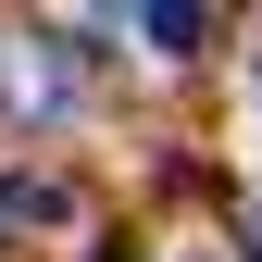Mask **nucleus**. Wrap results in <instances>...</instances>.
I'll return each mask as SVG.
<instances>
[{
	"label": "nucleus",
	"mask_w": 262,
	"mask_h": 262,
	"mask_svg": "<svg viewBox=\"0 0 262 262\" xmlns=\"http://www.w3.org/2000/svg\"><path fill=\"white\" fill-rule=\"evenodd\" d=\"M0 88H13V113H62L75 100V62H62L50 38H13L0 50Z\"/></svg>",
	"instance_id": "obj_1"
},
{
	"label": "nucleus",
	"mask_w": 262,
	"mask_h": 262,
	"mask_svg": "<svg viewBox=\"0 0 262 262\" xmlns=\"http://www.w3.org/2000/svg\"><path fill=\"white\" fill-rule=\"evenodd\" d=\"M138 25H150L162 62H187V50H200V25H212V0H138Z\"/></svg>",
	"instance_id": "obj_2"
},
{
	"label": "nucleus",
	"mask_w": 262,
	"mask_h": 262,
	"mask_svg": "<svg viewBox=\"0 0 262 262\" xmlns=\"http://www.w3.org/2000/svg\"><path fill=\"white\" fill-rule=\"evenodd\" d=\"M38 212H62V187H38V175H0V225H38Z\"/></svg>",
	"instance_id": "obj_3"
}]
</instances>
